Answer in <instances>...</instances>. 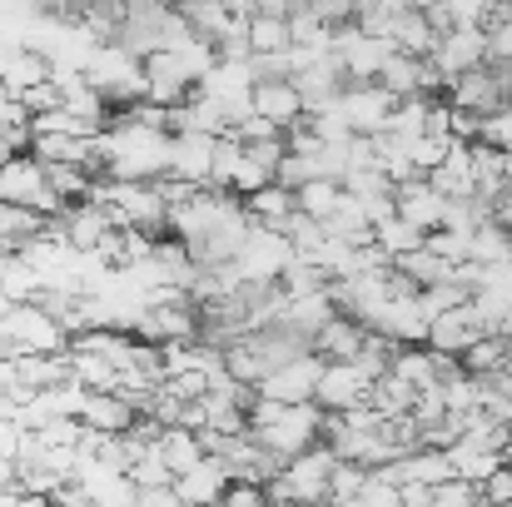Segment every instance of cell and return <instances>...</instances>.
<instances>
[{"instance_id": "6da1fadb", "label": "cell", "mask_w": 512, "mask_h": 507, "mask_svg": "<svg viewBox=\"0 0 512 507\" xmlns=\"http://www.w3.org/2000/svg\"><path fill=\"white\" fill-rule=\"evenodd\" d=\"M334 473H339V458H334V448L329 443H319V448H309V453H299L294 463H284V473L264 488V498L269 507H329V483H334Z\"/></svg>"}, {"instance_id": "7a4b0ae2", "label": "cell", "mask_w": 512, "mask_h": 507, "mask_svg": "<svg viewBox=\"0 0 512 507\" xmlns=\"http://www.w3.org/2000/svg\"><path fill=\"white\" fill-rule=\"evenodd\" d=\"M324 428H329V413L319 408V403H299V408H284L269 428H259V433H249L264 453H274L279 463H294L299 453H309V448H319L324 443Z\"/></svg>"}, {"instance_id": "3957f363", "label": "cell", "mask_w": 512, "mask_h": 507, "mask_svg": "<svg viewBox=\"0 0 512 507\" xmlns=\"http://www.w3.org/2000/svg\"><path fill=\"white\" fill-rule=\"evenodd\" d=\"M294 264V244H289V234H279V229H249V244L239 249V259H234V274H239V284H249V289H274L279 279H284V269Z\"/></svg>"}, {"instance_id": "277c9868", "label": "cell", "mask_w": 512, "mask_h": 507, "mask_svg": "<svg viewBox=\"0 0 512 507\" xmlns=\"http://www.w3.org/2000/svg\"><path fill=\"white\" fill-rule=\"evenodd\" d=\"M5 338H10L15 358H20V353H45V358L70 353V334H65V329H60V319H55V314H45L40 304L15 309V314L5 319Z\"/></svg>"}, {"instance_id": "5b68a950", "label": "cell", "mask_w": 512, "mask_h": 507, "mask_svg": "<svg viewBox=\"0 0 512 507\" xmlns=\"http://www.w3.org/2000/svg\"><path fill=\"white\" fill-rule=\"evenodd\" d=\"M194 90H199V80H194V70L184 65V55L160 50V55L145 60V100H150V105L179 110V105L194 100Z\"/></svg>"}, {"instance_id": "8992f818", "label": "cell", "mask_w": 512, "mask_h": 507, "mask_svg": "<svg viewBox=\"0 0 512 507\" xmlns=\"http://www.w3.org/2000/svg\"><path fill=\"white\" fill-rule=\"evenodd\" d=\"M443 100H448L453 110L473 115V120H493L498 110H508V105H512V90L503 85V75H498V70L488 65V70H473V75L453 80Z\"/></svg>"}, {"instance_id": "52a82bcc", "label": "cell", "mask_w": 512, "mask_h": 507, "mask_svg": "<svg viewBox=\"0 0 512 507\" xmlns=\"http://www.w3.org/2000/svg\"><path fill=\"white\" fill-rule=\"evenodd\" d=\"M339 110H343V120H348V130H353V135L373 140V135H388L398 100H393L383 85H343Z\"/></svg>"}, {"instance_id": "ba28073f", "label": "cell", "mask_w": 512, "mask_h": 507, "mask_svg": "<svg viewBox=\"0 0 512 507\" xmlns=\"http://www.w3.org/2000/svg\"><path fill=\"white\" fill-rule=\"evenodd\" d=\"M324 368H329V363H324L319 353H304V358H294L289 368L269 373V378L259 383V398H269V403H289V408H299V403H314Z\"/></svg>"}, {"instance_id": "9c48e42d", "label": "cell", "mask_w": 512, "mask_h": 507, "mask_svg": "<svg viewBox=\"0 0 512 507\" xmlns=\"http://www.w3.org/2000/svg\"><path fill=\"white\" fill-rule=\"evenodd\" d=\"M363 329L388 338L393 348H428V329H433V324H428V314L418 309V299H388Z\"/></svg>"}, {"instance_id": "30bf717a", "label": "cell", "mask_w": 512, "mask_h": 507, "mask_svg": "<svg viewBox=\"0 0 512 507\" xmlns=\"http://www.w3.org/2000/svg\"><path fill=\"white\" fill-rule=\"evenodd\" d=\"M433 70L453 85L473 70H488V35L483 30H448L433 50Z\"/></svg>"}, {"instance_id": "8fae6325", "label": "cell", "mask_w": 512, "mask_h": 507, "mask_svg": "<svg viewBox=\"0 0 512 507\" xmlns=\"http://www.w3.org/2000/svg\"><path fill=\"white\" fill-rule=\"evenodd\" d=\"M373 383H378V378H368L358 363H329V368H324V378H319L314 403H319L324 413H348V408H363V403L373 398Z\"/></svg>"}, {"instance_id": "7c38bea8", "label": "cell", "mask_w": 512, "mask_h": 507, "mask_svg": "<svg viewBox=\"0 0 512 507\" xmlns=\"http://www.w3.org/2000/svg\"><path fill=\"white\" fill-rule=\"evenodd\" d=\"M488 334V319L478 314V304H463V309H453V314H443L433 329H428V348L433 353H443V358H463L473 343H483Z\"/></svg>"}, {"instance_id": "4fadbf2b", "label": "cell", "mask_w": 512, "mask_h": 507, "mask_svg": "<svg viewBox=\"0 0 512 507\" xmlns=\"http://www.w3.org/2000/svg\"><path fill=\"white\" fill-rule=\"evenodd\" d=\"M254 115L269 120V125H279L284 135L299 130L304 125V95H299V85L294 80H259L254 85Z\"/></svg>"}, {"instance_id": "5bb4252c", "label": "cell", "mask_w": 512, "mask_h": 507, "mask_svg": "<svg viewBox=\"0 0 512 507\" xmlns=\"http://www.w3.org/2000/svg\"><path fill=\"white\" fill-rule=\"evenodd\" d=\"M393 199H398V219H403V224H413V229H423V234H438V229H443V219H448V199H443L428 179L403 184Z\"/></svg>"}, {"instance_id": "9a60e30c", "label": "cell", "mask_w": 512, "mask_h": 507, "mask_svg": "<svg viewBox=\"0 0 512 507\" xmlns=\"http://www.w3.org/2000/svg\"><path fill=\"white\" fill-rule=\"evenodd\" d=\"M229 488H234V483H229V468H224L219 458H204L199 468H189L184 478H174V498L189 507H219Z\"/></svg>"}, {"instance_id": "2e32d148", "label": "cell", "mask_w": 512, "mask_h": 507, "mask_svg": "<svg viewBox=\"0 0 512 507\" xmlns=\"http://www.w3.org/2000/svg\"><path fill=\"white\" fill-rule=\"evenodd\" d=\"M60 224H65V239H70V249H75V254H95V249L115 234L110 209H100V204H90V199H85V204H70Z\"/></svg>"}, {"instance_id": "e0dca14e", "label": "cell", "mask_w": 512, "mask_h": 507, "mask_svg": "<svg viewBox=\"0 0 512 507\" xmlns=\"http://www.w3.org/2000/svg\"><path fill=\"white\" fill-rule=\"evenodd\" d=\"M214 150H219V140H209V135H174L170 179H184L194 189H209L214 184Z\"/></svg>"}, {"instance_id": "ac0fdd59", "label": "cell", "mask_w": 512, "mask_h": 507, "mask_svg": "<svg viewBox=\"0 0 512 507\" xmlns=\"http://www.w3.org/2000/svg\"><path fill=\"white\" fill-rule=\"evenodd\" d=\"M50 80H55V65L35 50H10L5 65H0V90L10 100H20V95H30L35 85H50Z\"/></svg>"}, {"instance_id": "d6986e66", "label": "cell", "mask_w": 512, "mask_h": 507, "mask_svg": "<svg viewBox=\"0 0 512 507\" xmlns=\"http://www.w3.org/2000/svg\"><path fill=\"white\" fill-rule=\"evenodd\" d=\"M80 423L90 428V433H105V438H125L135 423H140V413L120 398V393H90V403H85V413H80Z\"/></svg>"}, {"instance_id": "ffe728a7", "label": "cell", "mask_w": 512, "mask_h": 507, "mask_svg": "<svg viewBox=\"0 0 512 507\" xmlns=\"http://www.w3.org/2000/svg\"><path fill=\"white\" fill-rule=\"evenodd\" d=\"M428 184L453 204V199H478V179H473V145H453V155L428 174Z\"/></svg>"}, {"instance_id": "44dd1931", "label": "cell", "mask_w": 512, "mask_h": 507, "mask_svg": "<svg viewBox=\"0 0 512 507\" xmlns=\"http://www.w3.org/2000/svg\"><path fill=\"white\" fill-rule=\"evenodd\" d=\"M363 348H368V329H363L358 319H343V314L314 338V353H319L324 363H358Z\"/></svg>"}, {"instance_id": "7402d4cb", "label": "cell", "mask_w": 512, "mask_h": 507, "mask_svg": "<svg viewBox=\"0 0 512 507\" xmlns=\"http://www.w3.org/2000/svg\"><path fill=\"white\" fill-rule=\"evenodd\" d=\"M55 90H60V110H70L75 120L110 125V105H105V95L85 75H55Z\"/></svg>"}, {"instance_id": "603a6c76", "label": "cell", "mask_w": 512, "mask_h": 507, "mask_svg": "<svg viewBox=\"0 0 512 507\" xmlns=\"http://www.w3.org/2000/svg\"><path fill=\"white\" fill-rule=\"evenodd\" d=\"M244 209H249V219H254L259 229H279V234H289V224H294V214H299V199H294V189L269 184V189H259L254 199H244Z\"/></svg>"}, {"instance_id": "cb8c5ba5", "label": "cell", "mask_w": 512, "mask_h": 507, "mask_svg": "<svg viewBox=\"0 0 512 507\" xmlns=\"http://www.w3.org/2000/svg\"><path fill=\"white\" fill-rule=\"evenodd\" d=\"M15 378H20L25 393H50V388L70 383V353H55V358H45V353H20V358H15Z\"/></svg>"}, {"instance_id": "d4e9b609", "label": "cell", "mask_w": 512, "mask_h": 507, "mask_svg": "<svg viewBox=\"0 0 512 507\" xmlns=\"http://www.w3.org/2000/svg\"><path fill=\"white\" fill-rule=\"evenodd\" d=\"M438 40H443V35L428 25L423 5H413V10L398 20V30H393V50H398V55H408V60H433Z\"/></svg>"}, {"instance_id": "484cf974", "label": "cell", "mask_w": 512, "mask_h": 507, "mask_svg": "<svg viewBox=\"0 0 512 507\" xmlns=\"http://www.w3.org/2000/svg\"><path fill=\"white\" fill-rule=\"evenodd\" d=\"M0 294L15 304V309H25V304H40V294H45V279L20 259V254H5L0 259Z\"/></svg>"}, {"instance_id": "4316f807", "label": "cell", "mask_w": 512, "mask_h": 507, "mask_svg": "<svg viewBox=\"0 0 512 507\" xmlns=\"http://www.w3.org/2000/svg\"><path fill=\"white\" fill-rule=\"evenodd\" d=\"M224 373H229V383H239V388L259 393V383L269 378V363H264L259 343H254V338H244V343H229V348H224Z\"/></svg>"}, {"instance_id": "83f0119b", "label": "cell", "mask_w": 512, "mask_h": 507, "mask_svg": "<svg viewBox=\"0 0 512 507\" xmlns=\"http://www.w3.org/2000/svg\"><path fill=\"white\" fill-rule=\"evenodd\" d=\"M408 10H413V5H403V0H368V5H353V25H358L363 35L393 45V30H398V20H403Z\"/></svg>"}, {"instance_id": "f1b7e54d", "label": "cell", "mask_w": 512, "mask_h": 507, "mask_svg": "<svg viewBox=\"0 0 512 507\" xmlns=\"http://www.w3.org/2000/svg\"><path fill=\"white\" fill-rule=\"evenodd\" d=\"M413 403H418V393H413L408 383H398L393 373H383V378L373 383V398H368V408H373L383 423H403V418H413Z\"/></svg>"}, {"instance_id": "f546056e", "label": "cell", "mask_w": 512, "mask_h": 507, "mask_svg": "<svg viewBox=\"0 0 512 507\" xmlns=\"http://www.w3.org/2000/svg\"><path fill=\"white\" fill-rule=\"evenodd\" d=\"M448 458H453V478H463V483H473V488H483L498 468H508L503 453H488V448H473V443H458Z\"/></svg>"}, {"instance_id": "4dcf8cb0", "label": "cell", "mask_w": 512, "mask_h": 507, "mask_svg": "<svg viewBox=\"0 0 512 507\" xmlns=\"http://www.w3.org/2000/svg\"><path fill=\"white\" fill-rule=\"evenodd\" d=\"M160 458L170 463L174 478H184L189 468H199L209 453H204V443H199V433H184V428H165V438H160Z\"/></svg>"}, {"instance_id": "1f68e13d", "label": "cell", "mask_w": 512, "mask_h": 507, "mask_svg": "<svg viewBox=\"0 0 512 507\" xmlns=\"http://www.w3.org/2000/svg\"><path fill=\"white\" fill-rule=\"evenodd\" d=\"M294 199H299V214H304V219L329 224V219H334V209L343 204V184H334V179H314V184H304Z\"/></svg>"}, {"instance_id": "d6a6232c", "label": "cell", "mask_w": 512, "mask_h": 507, "mask_svg": "<svg viewBox=\"0 0 512 507\" xmlns=\"http://www.w3.org/2000/svg\"><path fill=\"white\" fill-rule=\"evenodd\" d=\"M289 45H294V40H289V20H284V15H264V10H259V15L249 20V50H254V55H284Z\"/></svg>"}, {"instance_id": "836d02e7", "label": "cell", "mask_w": 512, "mask_h": 507, "mask_svg": "<svg viewBox=\"0 0 512 507\" xmlns=\"http://www.w3.org/2000/svg\"><path fill=\"white\" fill-rule=\"evenodd\" d=\"M423 239H428V234H423V229H413V224H403V219H388L383 229H373V244H378L393 264H398V259H408V254H418V249H423Z\"/></svg>"}, {"instance_id": "e575fe53", "label": "cell", "mask_w": 512, "mask_h": 507, "mask_svg": "<svg viewBox=\"0 0 512 507\" xmlns=\"http://www.w3.org/2000/svg\"><path fill=\"white\" fill-rule=\"evenodd\" d=\"M334 279L319 269V264H304V259H294L289 269H284V279H279V289H284V299H309V294H324Z\"/></svg>"}, {"instance_id": "d590c367", "label": "cell", "mask_w": 512, "mask_h": 507, "mask_svg": "<svg viewBox=\"0 0 512 507\" xmlns=\"http://www.w3.org/2000/svg\"><path fill=\"white\" fill-rule=\"evenodd\" d=\"M512 259V234L503 224H483L478 234H473V264H483V269H493V264H508Z\"/></svg>"}, {"instance_id": "8d00e7d4", "label": "cell", "mask_w": 512, "mask_h": 507, "mask_svg": "<svg viewBox=\"0 0 512 507\" xmlns=\"http://www.w3.org/2000/svg\"><path fill=\"white\" fill-rule=\"evenodd\" d=\"M423 249H428L433 259H443L448 269H463V264H473V234L438 229V234H428V239H423Z\"/></svg>"}, {"instance_id": "74e56055", "label": "cell", "mask_w": 512, "mask_h": 507, "mask_svg": "<svg viewBox=\"0 0 512 507\" xmlns=\"http://www.w3.org/2000/svg\"><path fill=\"white\" fill-rule=\"evenodd\" d=\"M363 488H368V473L353 468V463H339V473L329 483V507H353L363 498Z\"/></svg>"}, {"instance_id": "f35d334b", "label": "cell", "mask_w": 512, "mask_h": 507, "mask_svg": "<svg viewBox=\"0 0 512 507\" xmlns=\"http://www.w3.org/2000/svg\"><path fill=\"white\" fill-rule=\"evenodd\" d=\"M448 155H453V140H433V135H423V140H413V145H408V160H413V169H418L423 179L443 165Z\"/></svg>"}, {"instance_id": "ab89813d", "label": "cell", "mask_w": 512, "mask_h": 507, "mask_svg": "<svg viewBox=\"0 0 512 507\" xmlns=\"http://www.w3.org/2000/svg\"><path fill=\"white\" fill-rule=\"evenodd\" d=\"M130 483L145 493V488H174V473H170V463L160 458V448L150 453V458H140L135 468H130Z\"/></svg>"}, {"instance_id": "60d3db41", "label": "cell", "mask_w": 512, "mask_h": 507, "mask_svg": "<svg viewBox=\"0 0 512 507\" xmlns=\"http://www.w3.org/2000/svg\"><path fill=\"white\" fill-rule=\"evenodd\" d=\"M488 0H448V30H483Z\"/></svg>"}, {"instance_id": "b9f144b4", "label": "cell", "mask_w": 512, "mask_h": 507, "mask_svg": "<svg viewBox=\"0 0 512 507\" xmlns=\"http://www.w3.org/2000/svg\"><path fill=\"white\" fill-rule=\"evenodd\" d=\"M433 507H483V488L453 478V483H443V488L433 493Z\"/></svg>"}, {"instance_id": "7bdbcfd3", "label": "cell", "mask_w": 512, "mask_h": 507, "mask_svg": "<svg viewBox=\"0 0 512 507\" xmlns=\"http://www.w3.org/2000/svg\"><path fill=\"white\" fill-rule=\"evenodd\" d=\"M483 507H512V468H498L483 483Z\"/></svg>"}, {"instance_id": "ee69618b", "label": "cell", "mask_w": 512, "mask_h": 507, "mask_svg": "<svg viewBox=\"0 0 512 507\" xmlns=\"http://www.w3.org/2000/svg\"><path fill=\"white\" fill-rule=\"evenodd\" d=\"M488 65H498V70L512 65V20L503 25V30H493V35H488Z\"/></svg>"}, {"instance_id": "f6af8a7d", "label": "cell", "mask_w": 512, "mask_h": 507, "mask_svg": "<svg viewBox=\"0 0 512 507\" xmlns=\"http://www.w3.org/2000/svg\"><path fill=\"white\" fill-rule=\"evenodd\" d=\"M398 493H403V507H433V493H438V488H423V483H403Z\"/></svg>"}, {"instance_id": "bcb514c9", "label": "cell", "mask_w": 512, "mask_h": 507, "mask_svg": "<svg viewBox=\"0 0 512 507\" xmlns=\"http://www.w3.org/2000/svg\"><path fill=\"white\" fill-rule=\"evenodd\" d=\"M140 507H179V498H174V488H145Z\"/></svg>"}, {"instance_id": "7dc6e473", "label": "cell", "mask_w": 512, "mask_h": 507, "mask_svg": "<svg viewBox=\"0 0 512 507\" xmlns=\"http://www.w3.org/2000/svg\"><path fill=\"white\" fill-rule=\"evenodd\" d=\"M5 488H20V468L10 463V458H0V493Z\"/></svg>"}, {"instance_id": "c3c4849f", "label": "cell", "mask_w": 512, "mask_h": 507, "mask_svg": "<svg viewBox=\"0 0 512 507\" xmlns=\"http://www.w3.org/2000/svg\"><path fill=\"white\" fill-rule=\"evenodd\" d=\"M503 463L512 468V423H508V443H503Z\"/></svg>"}, {"instance_id": "681fc988", "label": "cell", "mask_w": 512, "mask_h": 507, "mask_svg": "<svg viewBox=\"0 0 512 507\" xmlns=\"http://www.w3.org/2000/svg\"><path fill=\"white\" fill-rule=\"evenodd\" d=\"M179 507H189V503H179Z\"/></svg>"}, {"instance_id": "f907efd6", "label": "cell", "mask_w": 512, "mask_h": 507, "mask_svg": "<svg viewBox=\"0 0 512 507\" xmlns=\"http://www.w3.org/2000/svg\"><path fill=\"white\" fill-rule=\"evenodd\" d=\"M0 259H5V254H0Z\"/></svg>"}]
</instances>
